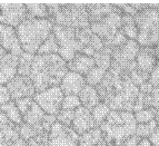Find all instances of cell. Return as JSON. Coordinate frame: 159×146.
Returning a JSON list of instances; mask_svg holds the SVG:
<instances>
[{
  "instance_id": "7a4b0ae2",
  "label": "cell",
  "mask_w": 159,
  "mask_h": 146,
  "mask_svg": "<svg viewBox=\"0 0 159 146\" xmlns=\"http://www.w3.org/2000/svg\"><path fill=\"white\" fill-rule=\"evenodd\" d=\"M67 72V63L58 54L34 55L29 78L37 93L47 88L59 86Z\"/></svg>"
},
{
  "instance_id": "ba28073f",
  "label": "cell",
  "mask_w": 159,
  "mask_h": 146,
  "mask_svg": "<svg viewBox=\"0 0 159 146\" xmlns=\"http://www.w3.org/2000/svg\"><path fill=\"white\" fill-rule=\"evenodd\" d=\"M52 34L58 44V55L66 63L71 60L76 54L80 53V47L76 39V29L53 25Z\"/></svg>"
},
{
  "instance_id": "2e32d148",
  "label": "cell",
  "mask_w": 159,
  "mask_h": 146,
  "mask_svg": "<svg viewBox=\"0 0 159 146\" xmlns=\"http://www.w3.org/2000/svg\"><path fill=\"white\" fill-rule=\"evenodd\" d=\"M86 82L85 77L82 75H79L77 73L70 72L68 70L67 74L64 76V78L61 79L59 88L61 89L62 94L65 96L67 95H76L80 93V90L85 87Z\"/></svg>"
},
{
  "instance_id": "ab89813d",
  "label": "cell",
  "mask_w": 159,
  "mask_h": 146,
  "mask_svg": "<svg viewBox=\"0 0 159 146\" xmlns=\"http://www.w3.org/2000/svg\"><path fill=\"white\" fill-rule=\"evenodd\" d=\"M32 101H34L32 97H25V98H20V99H18V101H15V104H16L17 108L19 109L21 116L28 111V108L30 107Z\"/></svg>"
},
{
  "instance_id": "603a6c76",
  "label": "cell",
  "mask_w": 159,
  "mask_h": 146,
  "mask_svg": "<svg viewBox=\"0 0 159 146\" xmlns=\"http://www.w3.org/2000/svg\"><path fill=\"white\" fill-rule=\"evenodd\" d=\"M89 17V24L95 22L111 11L116 10V5H87L86 6Z\"/></svg>"
},
{
  "instance_id": "ac0fdd59",
  "label": "cell",
  "mask_w": 159,
  "mask_h": 146,
  "mask_svg": "<svg viewBox=\"0 0 159 146\" xmlns=\"http://www.w3.org/2000/svg\"><path fill=\"white\" fill-rule=\"evenodd\" d=\"M157 56L154 47H140L136 56V68L145 74L150 75L157 63Z\"/></svg>"
},
{
  "instance_id": "9a60e30c",
  "label": "cell",
  "mask_w": 159,
  "mask_h": 146,
  "mask_svg": "<svg viewBox=\"0 0 159 146\" xmlns=\"http://www.w3.org/2000/svg\"><path fill=\"white\" fill-rule=\"evenodd\" d=\"M95 127H97V126H96L95 122L93 120L90 111H88L87 108L82 106L78 107L75 111L74 120H72L70 128L74 130L75 133H77L80 136Z\"/></svg>"
},
{
  "instance_id": "ee69618b",
  "label": "cell",
  "mask_w": 159,
  "mask_h": 146,
  "mask_svg": "<svg viewBox=\"0 0 159 146\" xmlns=\"http://www.w3.org/2000/svg\"><path fill=\"white\" fill-rule=\"evenodd\" d=\"M11 101L10 94L7 87L3 85H0V106H2L5 104L9 103Z\"/></svg>"
},
{
  "instance_id": "5bb4252c",
  "label": "cell",
  "mask_w": 159,
  "mask_h": 146,
  "mask_svg": "<svg viewBox=\"0 0 159 146\" xmlns=\"http://www.w3.org/2000/svg\"><path fill=\"white\" fill-rule=\"evenodd\" d=\"M0 47L5 49L6 53L16 56H20L24 53L16 34V29L3 24H0Z\"/></svg>"
},
{
  "instance_id": "9c48e42d",
  "label": "cell",
  "mask_w": 159,
  "mask_h": 146,
  "mask_svg": "<svg viewBox=\"0 0 159 146\" xmlns=\"http://www.w3.org/2000/svg\"><path fill=\"white\" fill-rule=\"evenodd\" d=\"M139 48H140V46L138 45L136 40L129 39L119 47L112 48L111 65L129 74L130 70L136 67L135 59L138 51H139Z\"/></svg>"
},
{
  "instance_id": "83f0119b",
  "label": "cell",
  "mask_w": 159,
  "mask_h": 146,
  "mask_svg": "<svg viewBox=\"0 0 159 146\" xmlns=\"http://www.w3.org/2000/svg\"><path fill=\"white\" fill-rule=\"evenodd\" d=\"M17 127H18L19 138L25 142H27L28 139H30V138L34 137V136L38 135V134L45 132L43 126H41V123L34 125V126H30V125H28V124L21 123V124L19 125V126H17Z\"/></svg>"
},
{
  "instance_id": "4dcf8cb0",
  "label": "cell",
  "mask_w": 159,
  "mask_h": 146,
  "mask_svg": "<svg viewBox=\"0 0 159 146\" xmlns=\"http://www.w3.org/2000/svg\"><path fill=\"white\" fill-rule=\"evenodd\" d=\"M110 112H111V109L109 108L106 104L101 103V101L97 105V106H95L93 109H91L90 111L91 116H93V122H95L97 127H99V126L102 124L103 120H106L107 116H108Z\"/></svg>"
},
{
  "instance_id": "7dc6e473",
  "label": "cell",
  "mask_w": 159,
  "mask_h": 146,
  "mask_svg": "<svg viewBox=\"0 0 159 146\" xmlns=\"http://www.w3.org/2000/svg\"><path fill=\"white\" fill-rule=\"evenodd\" d=\"M137 146H154V145L150 143V141H149L148 138H141Z\"/></svg>"
},
{
  "instance_id": "5b68a950",
  "label": "cell",
  "mask_w": 159,
  "mask_h": 146,
  "mask_svg": "<svg viewBox=\"0 0 159 146\" xmlns=\"http://www.w3.org/2000/svg\"><path fill=\"white\" fill-rule=\"evenodd\" d=\"M49 20L53 25L74 29L89 28V17L85 5H47Z\"/></svg>"
},
{
  "instance_id": "7c38bea8",
  "label": "cell",
  "mask_w": 159,
  "mask_h": 146,
  "mask_svg": "<svg viewBox=\"0 0 159 146\" xmlns=\"http://www.w3.org/2000/svg\"><path fill=\"white\" fill-rule=\"evenodd\" d=\"M26 18V5H22V3L0 5V24L17 28Z\"/></svg>"
},
{
  "instance_id": "b9f144b4",
  "label": "cell",
  "mask_w": 159,
  "mask_h": 146,
  "mask_svg": "<svg viewBox=\"0 0 159 146\" xmlns=\"http://www.w3.org/2000/svg\"><path fill=\"white\" fill-rule=\"evenodd\" d=\"M56 122H57L56 116H52V115H45L43 120H41V126H43L45 132L49 133L51 130V126H52Z\"/></svg>"
},
{
  "instance_id": "f907efd6",
  "label": "cell",
  "mask_w": 159,
  "mask_h": 146,
  "mask_svg": "<svg viewBox=\"0 0 159 146\" xmlns=\"http://www.w3.org/2000/svg\"><path fill=\"white\" fill-rule=\"evenodd\" d=\"M155 54H156V56H157V59H159V45L155 46Z\"/></svg>"
},
{
  "instance_id": "d4e9b609",
  "label": "cell",
  "mask_w": 159,
  "mask_h": 146,
  "mask_svg": "<svg viewBox=\"0 0 159 146\" xmlns=\"http://www.w3.org/2000/svg\"><path fill=\"white\" fill-rule=\"evenodd\" d=\"M120 30H121V32L124 34V36H125L127 39H129V40L137 39L138 30H137V26H136L135 19H134V16L122 13Z\"/></svg>"
},
{
  "instance_id": "60d3db41",
  "label": "cell",
  "mask_w": 159,
  "mask_h": 146,
  "mask_svg": "<svg viewBox=\"0 0 159 146\" xmlns=\"http://www.w3.org/2000/svg\"><path fill=\"white\" fill-rule=\"evenodd\" d=\"M148 82L152 85V87L159 88V59L157 60L156 65H155L154 69H152V72L149 75Z\"/></svg>"
},
{
  "instance_id": "db71d44e",
  "label": "cell",
  "mask_w": 159,
  "mask_h": 146,
  "mask_svg": "<svg viewBox=\"0 0 159 146\" xmlns=\"http://www.w3.org/2000/svg\"><path fill=\"white\" fill-rule=\"evenodd\" d=\"M158 45H159V44H158Z\"/></svg>"
},
{
  "instance_id": "484cf974",
  "label": "cell",
  "mask_w": 159,
  "mask_h": 146,
  "mask_svg": "<svg viewBox=\"0 0 159 146\" xmlns=\"http://www.w3.org/2000/svg\"><path fill=\"white\" fill-rule=\"evenodd\" d=\"M93 58L95 60L96 66L107 72L111 66V48L105 46L100 50L93 54Z\"/></svg>"
},
{
  "instance_id": "f546056e",
  "label": "cell",
  "mask_w": 159,
  "mask_h": 146,
  "mask_svg": "<svg viewBox=\"0 0 159 146\" xmlns=\"http://www.w3.org/2000/svg\"><path fill=\"white\" fill-rule=\"evenodd\" d=\"M34 55H31V54H28V53H22L21 55L19 56L17 75L29 77L30 68H31V64H32V60H34Z\"/></svg>"
},
{
  "instance_id": "cb8c5ba5",
  "label": "cell",
  "mask_w": 159,
  "mask_h": 146,
  "mask_svg": "<svg viewBox=\"0 0 159 146\" xmlns=\"http://www.w3.org/2000/svg\"><path fill=\"white\" fill-rule=\"evenodd\" d=\"M45 115L46 114L43 113V109L40 108L34 101H32V104L30 105L28 111L22 115V123L30 125V126H34V125L41 123Z\"/></svg>"
},
{
  "instance_id": "3957f363",
  "label": "cell",
  "mask_w": 159,
  "mask_h": 146,
  "mask_svg": "<svg viewBox=\"0 0 159 146\" xmlns=\"http://www.w3.org/2000/svg\"><path fill=\"white\" fill-rule=\"evenodd\" d=\"M136 127L134 113L125 111H111L99 126L107 146L122 145L128 137L135 135Z\"/></svg>"
},
{
  "instance_id": "52a82bcc",
  "label": "cell",
  "mask_w": 159,
  "mask_h": 146,
  "mask_svg": "<svg viewBox=\"0 0 159 146\" xmlns=\"http://www.w3.org/2000/svg\"><path fill=\"white\" fill-rule=\"evenodd\" d=\"M121 16L122 12L117 7L116 10L111 11V12L106 15L101 19H99V20H97L95 22H91L89 25V28L93 31V34H95L97 37L100 38L101 41L106 47L110 48V45H111L114 38L121 31L120 30Z\"/></svg>"
},
{
  "instance_id": "8992f818",
  "label": "cell",
  "mask_w": 159,
  "mask_h": 146,
  "mask_svg": "<svg viewBox=\"0 0 159 146\" xmlns=\"http://www.w3.org/2000/svg\"><path fill=\"white\" fill-rule=\"evenodd\" d=\"M140 47H155L159 44V6H147L134 16Z\"/></svg>"
},
{
  "instance_id": "e0dca14e",
  "label": "cell",
  "mask_w": 159,
  "mask_h": 146,
  "mask_svg": "<svg viewBox=\"0 0 159 146\" xmlns=\"http://www.w3.org/2000/svg\"><path fill=\"white\" fill-rule=\"evenodd\" d=\"M19 56L7 53L0 61V85L6 86L17 76Z\"/></svg>"
},
{
  "instance_id": "c3c4849f",
  "label": "cell",
  "mask_w": 159,
  "mask_h": 146,
  "mask_svg": "<svg viewBox=\"0 0 159 146\" xmlns=\"http://www.w3.org/2000/svg\"><path fill=\"white\" fill-rule=\"evenodd\" d=\"M10 146H28L27 145V143L25 141H22V139H20V138H18L16 142L13 144H11Z\"/></svg>"
},
{
  "instance_id": "7bdbcfd3",
  "label": "cell",
  "mask_w": 159,
  "mask_h": 146,
  "mask_svg": "<svg viewBox=\"0 0 159 146\" xmlns=\"http://www.w3.org/2000/svg\"><path fill=\"white\" fill-rule=\"evenodd\" d=\"M150 107L159 113V88H155L150 93Z\"/></svg>"
},
{
  "instance_id": "681fc988",
  "label": "cell",
  "mask_w": 159,
  "mask_h": 146,
  "mask_svg": "<svg viewBox=\"0 0 159 146\" xmlns=\"http://www.w3.org/2000/svg\"><path fill=\"white\" fill-rule=\"evenodd\" d=\"M6 54H7V53H6L5 49H2V48L0 47V61H1V59L3 58V56H5Z\"/></svg>"
},
{
  "instance_id": "f6af8a7d",
  "label": "cell",
  "mask_w": 159,
  "mask_h": 146,
  "mask_svg": "<svg viewBox=\"0 0 159 146\" xmlns=\"http://www.w3.org/2000/svg\"><path fill=\"white\" fill-rule=\"evenodd\" d=\"M156 122H157V128L154 133L151 134L150 137L148 138L150 143L154 146H159V113L156 116Z\"/></svg>"
},
{
  "instance_id": "277c9868",
  "label": "cell",
  "mask_w": 159,
  "mask_h": 146,
  "mask_svg": "<svg viewBox=\"0 0 159 146\" xmlns=\"http://www.w3.org/2000/svg\"><path fill=\"white\" fill-rule=\"evenodd\" d=\"M53 24L49 19L26 18L16 29L24 53L37 55L39 47L52 32Z\"/></svg>"
},
{
  "instance_id": "4316f807",
  "label": "cell",
  "mask_w": 159,
  "mask_h": 146,
  "mask_svg": "<svg viewBox=\"0 0 159 146\" xmlns=\"http://www.w3.org/2000/svg\"><path fill=\"white\" fill-rule=\"evenodd\" d=\"M0 112L7 117V120H10L16 126H19L22 123V116L13 101H10L9 103L0 106Z\"/></svg>"
},
{
  "instance_id": "816d5d0a",
  "label": "cell",
  "mask_w": 159,
  "mask_h": 146,
  "mask_svg": "<svg viewBox=\"0 0 159 146\" xmlns=\"http://www.w3.org/2000/svg\"><path fill=\"white\" fill-rule=\"evenodd\" d=\"M98 146H107L106 144H101V145H98Z\"/></svg>"
},
{
  "instance_id": "bcb514c9",
  "label": "cell",
  "mask_w": 159,
  "mask_h": 146,
  "mask_svg": "<svg viewBox=\"0 0 159 146\" xmlns=\"http://www.w3.org/2000/svg\"><path fill=\"white\" fill-rule=\"evenodd\" d=\"M140 139L141 138L138 137L137 135H133V136H130V137H128L127 139L122 143V146H137Z\"/></svg>"
},
{
  "instance_id": "74e56055",
  "label": "cell",
  "mask_w": 159,
  "mask_h": 146,
  "mask_svg": "<svg viewBox=\"0 0 159 146\" xmlns=\"http://www.w3.org/2000/svg\"><path fill=\"white\" fill-rule=\"evenodd\" d=\"M48 142H49V133L43 132L28 139L26 143L28 146H48Z\"/></svg>"
},
{
  "instance_id": "8d00e7d4",
  "label": "cell",
  "mask_w": 159,
  "mask_h": 146,
  "mask_svg": "<svg viewBox=\"0 0 159 146\" xmlns=\"http://www.w3.org/2000/svg\"><path fill=\"white\" fill-rule=\"evenodd\" d=\"M128 76H129V78L131 79V82H133L137 87H140L143 84H145L146 82H148V79H149L148 74H145V73L140 72V70L137 69L136 67L130 70L129 74H128Z\"/></svg>"
},
{
  "instance_id": "30bf717a",
  "label": "cell",
  "mask_w": 159,
  "mask_h": 146,
  "mask_svg": "<svg viewBox=\"0 0 159 146\" xmlns=\"http://www.w3.org/2000/svg\"><path fill=\"white\" fill-rule=\"evenodd\" d=\"M65 95L59 86L47 88L41 92H37L32 97L34 101L43 109L46 115L57 116L61 109V104Z\"/></svg>"
},
{
  "instance_id": "8fae6325",
  "label": "cell",
  "mask_w": 159,
  "mask_h": 146,
  "mask_svg": "<svg viewBox=\"0 0 159 146\" xmlns=\"http://www.w3.org/2000/svg\"><path fill=\"white\" fill-rule=\"evenodd\" d=\"M79 135L68 126L56 122L49 132L48 146H79Z\"/></svg>"
},
{
  "instance_id": "ffe728a7",
  "label": "cell",
  "mask_w": 159,
  "mask_h": 146,
  "mask_svg": "<svg viewBox=\"0 0 159 146\" xmlns=\"http://www.w3.org/2000/svg\"><path fill=\"white\" fill-rule=\"evenodd\" d=\"M95 65V60L93 57L87 56L85 54L78 53L74 56L71 60H69L67 63V68L70 72L77 73L79 75L85 76L91 68H93Z\"/></svg>"
},
{
  "instance_id": "6da1fadb",
  "label": "cell",
  "mask_w": 159,
  "mask_h": 146,
  "mask_svg": "<svg viewBox=\"0 0 159 146\" xmlns=\"http://www.w3.org/2000/svg\"><path fill=\"white\" fill-rule=\"evenodd\" d=\"M96 89L101 103L106 104L111 111L131 113L139 94V88L131 82L127 73L112 65Z\"/></svg>"
},
{
  "instance_id": "d6986e66",
  "label": "cell",
  "mask_w": 159,
  "mask_h": 146,
  "mask_svg": "<svg viewBox=\"0 0 159 146\" xmlns=\"http://www.w3.org/2000/svg\"><path fill=\"white\" fill-rule=\"evenodd\" d=\"M18 138V127L0 112V146H10Z\"/></svg>"
},
{
  "instance_id": "1f68e13d",
  "label": "cell",
  "mask_w": 159,
  "mask_h": 146,
  "mask_svg": "<svg viewBox=\"0 0 159 146\" xmlns=\"http://www.w3.org/2000/svg\"><path fill=\"white\" fill-rule=\"evenodd\" d=\"M105 75H106V70H103V69L95 66L84 76L85 77L86 85L93 86V87L98 86L101 80H102V78L105 77Z\"/></svg>"
},
{
  "instance_id": "836d02e7",
  "label": "cell",
  "mask_w": 159,
  "mask_h": 146,
  "mask_svg": "<svg viewBox=\"0 0 159 146\" xmlns=\"http://www.w3.org/2000/svg\"><path fill=\"white\" fill-rule=\"evenodd\" d=\"M158 114V112H156L154 108H145L141 111L134 113V117L137 124H145V123H149L151 120H156V116Z\"/></svg>"
},
{
  "instance_id": "7402d4cb",
  "label": "cell",
  "mask_w": 159,
  "mask_h": 146,
  "mask_svg": "<svg viewBox=\"0 0 159 146\" xmlns=\"http://www.w3.org/2000/svg\"><path fill=\"white\" fill-rule=\"evenodd\" d=\"M101 144H106L103 139V135L99 127H95L88 130L79 136L78 145L79 146H98Z\"/></svg>"
},
{
  "instance_id": "e575fe53",
  "label": "cell",
  "mask_w": 159,
  "mask_h": 146,
  "mask_svg": "<svg viewBox=\"0 0 159 146\" xmlns=\"http://www.w3.org/2000/svg\"><path fill=\"white\" fill-rule=\"evenodd\" d=\"M156 128H157L156 120H151L149 123H145V124H137L135 135H137L138 137L140 138H149L151 134L156 130Z\"/></svg>"
},
{
  "instance_id": "44dd1931",
  "label": "cell",
  "mask_w": 159,
  "mask_h": 146,
  "mask_svg": "<svg viewBox=\"0 0 159 146\" xmlns=\"http://www.w3.org/2000/svg\"><path fill=\"white\" fill-rule=\"evenodd\" d=\"M78 98L81 106L87 108L88 111H91L93 107L100 103V98L96 87L89 85H85V87L80 90V93L78 94Z\"/></svg>"
},
{
  "instance_id": "f5cc1de1",
  "label": "cell",
  "mask_w": 159,
  "mask_h": 146,
  "mask_svg": "<svg viewBox=\"0 0 159 146\" xmlns=\"http://www.w3.org/2000/svg\"><path fill=\"white\" fill-rule=\"evenodd\" d=\"M116 146H122V145H116Z\"/></svg>"
},
{
  "instance_id": "d590c367",
  "label": "cell",
  "mask_w": 159,
  "mask_h": 146,
  "mask_svg": "<svg viewBox=\"0 0 159 146\" xmlns=\"http://www.w3.org/2000/svg\"><path fill=\"white\" fill-rule=\"evenodd\" d=\"M81 106L78 96L76 95H67L62 99L60 111H76L78 107Z\"/></svg>"
},
{
  "instance_id": "d6a6232c",
  "label": "cell",
  "mask_w": 159,
  "mask_h": 146,
  "mask_svg": "<svg viewBox=\"0 0 159 146\" xmlns=\"http://www.w3.org/2000/svg\"><path fill=\"white\" fill-rule=\"evenodd\" d=\"M52 54H58V44H57L53 34L51 32L50 36L39 47L37 55H52Z\"/></svg>"
},
{
  "instance_id": "4fadbf2b",
  "label": "cell",
  "mask_w": 159,
  "mask_h": 146,
  "mask_svg": "<svg viewBox=\"0 0 159 146\" xmlns=\"http://www.w3.org/2000/svg\"><path fill=\"white\" fill-rule=\"evenodd\" d=\"M7 89L9 90L11 101H18L25 97H34L36 94V89L32 84L31 79L26 76H19L17 75L11 82L6 85Z\"/></svg>"
},
{
  "instance_id": "f35d334b",
  "label": "cell",
  "mask_w": 159,
  "mask_h": 146,
  "mask_svg": "<svg viewBox=\"0 0 159 146\" xmlns=\"http://www.w3.org/2000/svg\"><path fill=\"white\" fill-rule=\"evenodd\" d=\"M74 114H75V111H60L58 113V115L56 116V120L60 124L70 127L72 120H74Z\"/></svg>"
},
{
  "instance_id": "f1b7e54d",
  "label": "cell",
  "mask_w": 159,
  "mask_h": 146,
  "mask_svg": "<svg viewBox=\"0 0 159 146\" xmlns=\"http://www.w3.org/2000/svg\"><path fill=\"white\" fill-rule=\"evenodd\" d=\"M27 18L34 19H48V9L47 5L43 3H34V5H26Z\"/></svg>"
}]
</instances>
